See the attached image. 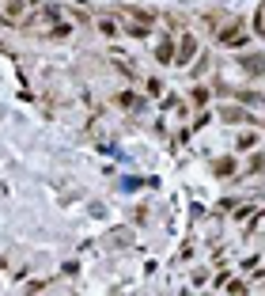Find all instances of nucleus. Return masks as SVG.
Wrapping results in <instances>:
<instances>
[{
	"mask_svg": "<svg viewBox=\"0 0 265 296\" xmlns=\"http://www.w3.org/2000/svg\"><path fill=\"white\" fill-rule=\"evenodd\" d=\"M171 57V38H163V46H159V61H167Z\"/></svg>",
	"mask_w": 265,
	"mask_h": 296,
	"instance_id": "nucleus-1",
	"label": "nucleus"
}]
</instances>
